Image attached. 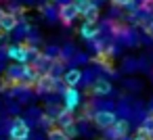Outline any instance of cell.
I'll return each mask as SVG.
<instances>
[{
    "mask_svg": "<svg viewBox=\"0 0 153 140\" xmlns=\"http://www.w3.org/2000/svg\"><path fill=\"white\" fill-rule=\"evenodd\" d=\"M34 88L38 92H57L59 90V77H53L51 73H42L34 82Z\"/></svg>",
    "mask_w": 153,
    "mask_h": 140,
    "instance_id": "1",
    "label": "cell"
},
{
    "mask_svg": "<svg viewBox=\"0 0 153 140\" xmlns=\"http://www.w3.org/2000/svg\"><path fill=\"white\" fill-rule=\"evenodd\" d=\"M9 138L11 140H27L30 138V125L25 123V119L17 117L13 121V125L9 127Z\"/></svg>",
    "mask_w": 153,
    "mask_h": 140,
    "instance_id": "2",
    "label": "cell"
},
{
    "mask_svg": "<svg viewBox=\"0 0 153 140\" xmlns=\"http://www.w3.org/2000/svg\"><path fill=\"white\" fill-rule=\"evenodd\" d=\"M115 113L113 111H97L94 115H92V121H94V125L97 127H101V130H109L113 123H115Z\"/></svg>",
    "mask_w": 153,
    "mask_h": 140,
    "instance_id": "3",
    "label": "cell"
},
{
    "mask_svg": "<svg viewBox=\"0 0 153 140\" xmlns=\"http://www.w3.org/2000/svg\"><path fill=\"white\" fill-rule=\"evenodd\" d=\"M57 15H59V21H61L63 25H71V23L76 21V17H78V11H76V7H74L71 2H65V4L59 7Z\"/></svg>",
    "mask_w": 153,
    "mask_h": 140,
    "instance_id": "4",
    "label": "cell"
},
{
    "mask_svg": "<svg viewBox=\"0 0 153 140\" xmlns=\"http://www.w3.org/2000/svg\"><path fill=\"white\" fill-rule=\"evenodd\" d=\"M7 57L17 61L19 65H25L30 59H27V46L25 44H15V46H9L7 48Z\"/></svg>",
    "mask_w": 153,
    "mask_h": 140,
    "instance_id": "5",
    "label": "cell"
},
{
    "mask_svg": "<svg viewBox=\"0 0 153 140\" xmlns=\"http://www.w3.org/2000/svg\"><path fill=\"white\" fill-rule=\"evenodd\" d=\"M128 130H130V123H128L126 119H115V123L107 130V132L111 134L109 140H122V138H126Z\"/></svg>",
    "mask_w": 153,
    "mask_h": 140,
    "instance_id": "6",
    "label": "cell"
},
{
    "mask_svg": "<svg viewBox=\"0 0 153 140\" xmlns=\"http://www.w3.org/2000/svg\"><path fill=\"white\" fill-rule=\"evenodd\" d=\"M109 92H111V84L103 77L94 80L92 86H88V94H92V96H107Z\"/></svg>",
    "mask_w": 153,
    "mask_h": 140,
    "instance_id": "7",
    "label": "cell"
},
{
    "mask_svg": "<svg viewBox=\"0 0 153 140\" xmlns=\"http://www.w3.org/2000/svg\"><path fill=\"white\" fill-rule=\"evenodd\" d=\"M63 98H65V111H76L78 107H80V94H78V90L76 88H65V92H63Z\"/></svg>",
    "mask_w": 153,
    "mask_h": 140,
    "instance_id": "8",
    "label": "cell"
},
{
    "mask_svg": "<svg viewBox=\"0 0 153 140\" xmlns=\"http://www.w3.org/2000/svg\"><path fill=\"white\" fill-rule=\"evenodd\" d=\"M80 82H82V71L78 67L63 71V84H65V88H76Z\"/></svg>",
    "mask_w": 153,
    "mask_h": 140,
    "instance_id": "9",
    "label": "cell"
},
{
    "mask_svg": "<svg viewBox=\"0 0 153 140\" xmlns=\"http://www.w3.org/2000/svg\"><path fill=\"white\" fill-rule=\"evenodd\" d=\"M17 25H19V17H15L11 13H4V17L0 19V34H11Z\"/></svg>",
    "mask_w": 153,
    "mask_h": 140,
    "instance_id": "10",
    "label": "cell"
},
{
    "mask_svg": "<svg viewBox=\"0 0 153 140\" xmlns=\"http://www.w3.org/2000/svg\"><path fill=\"white\" fill-rule=\"evenodd\" d=\"M84 21H86V25H94L97 21H99V17H101V11H99V4H92L84 15Z\"/></svg>",
    "mask_w": 153,
    "mask_h": 140,
    "instance_id": "11",
    "label": "cell"
},
{
    "mask_svg": "<svg viewBox=\"0 0 153 140\" xmlns=\"http://www.w3.org/2000/svg\"><path fill=\"white\" fill-rule=\"evenodd\" d=\"M71 4L76 7V11H78V15H84L92 4H94V0H71Z\"/></svg>",
    "mask_w": 153,
    "mask_h": 140,
    "instance_id": "12",
    "label": "cell"
},
{
    "mask_svg": "<svg viewBox=\"0 0 153 140\" xmlns=\"http://www.w3.org/2000/svg\"><path fill=\"white\" fill-rule=\"evenodd\" d=\"M80 34L86 38V40H97L99 38V27H92V25H82V29H80Z\"/></svg>",
    "mask_w": 153,
    "mask_h": 140,
    "instance_id": "13",
    "label": "cell"
},
{
    "mask_svg": "<svg viewBox=\"0 0 153 140\" xmlns=\"http://www.w3.org/2000/svg\"><path fill=\"white\" fill-rule=\"evenodd\" d=\"M46 134H48V140H67L65 134H63V130L57 127V125H53L51 130H46Z\"/></svg>",
    "mask_w": 153,
    "mask_h": 140,
    "instance_id": "14",
    "label": "cell"
},
{
    "mask_svg": "<svg viewBox=\"0 0 153 140\" xmlns=\"http://www.w3.org/2000/svg\"><path fill=\"white\" fill-rule=\"evenodd\" d=\"M40 125L46 127V130H51L55 125V117H51L48 113H40Z\"/></svg>",
    "mask_w": 153,
    "mask_h": 140,
    "instance_id": "15",
    "label": "cell"
},
{
    "mask_svg": "<svg viewBox=\"0 0 153 140\" xmlns=\"http://www.w3.org/2000/svg\"><path fill=\"white\" fill-rule=\"evenodd\" d=\"M140 130H145V132L153 134V113H151V115H147V117L143 119V123H140Z\"/></svg>",
    "mask_w": 153,
    "mask_h": 140,
    "instance_id": "16",
    "label": "cell"
},
{
    "mask_svg": "<svg viewBox=\"0 0 153 140\" xmlns=\"http://www.w3.org/2000/svg\"><path fill=\"white\" fill-rule=\"evenodd\" d=\"M132 140H153V136H151L149 132H145V130L138 127V130H136V136H134Z\"/></svg>",
    "mask_w": 153,
    "mask_h": 140,
    "instance_id": "17",
    "label": "cell"
},
{
    "mask_svg": "<svg viewBox=\"0 0 153 140\" xmlns=\"http://www.w3.org/2000/svg\"><path fill=\"white\" fill-rule=\"evenodd\" d=\"M134 2H136V0H113L115 7H124V9H126V7H132Z\"/></svg>",
    "mask_w": 153,
    "mask_h": 140,
    "instance_id": "18",
    "label": "cell"
},
{
    "mask_svg": "<svg viewBox=\"0 0 153 140\" xmlns=\"http://www.w3.org/2000/svg\"><path fill=\"white\" fill-rule=\"evenodd\" d=\"M143 11H153V0H145V2L140 4Z\"/></svg>",
    "mask_w": 153,
    "mask_h": 140,
    "instance_id": "19",
    "label": "cell"
},
{
    "mask_svg": "<svg viewBox=\"0 0 153 140\" xmlns=\"http://www.w3.org/2000/svg\"><path fill=\"white\" fill-rule=\"evenodd\" d=\"M113 32H115V34H126V27L120 25V23H113Z\"/></svg>",
    "mask_w": 153,
    "mask_h": 140,
    "instance_id": "20",
    "label": "cell"
},
{
    "mask_svg": "<svg viewBox=\"0 0 153 140\" xmlns=\"http://www.w3.org/2000/svg\"><path fill=\"white\" fill-rule=\"evenodd\" d=\"M145 32H147V34H149V36L153 38V21H149V25L145 27Z\"/></svg>",
    "mask_w": 153,
    "mask_h": 140,
    "instance_id": "21",
    "label": "cell"
},
{
    "mask_svg": "<svg viewBox=\"0 0 153 140\" xmlns=\"http://www.w3.org/2000/svg\"><path fill=\"white\" fill-rule=\"evenodd\" d=\"M4 13H7V11H4L2 7H0V19H2V17H4Z\"/></svg>",
    "mask_w": 153,
    "mask_h": 140,
    "instance_id": "22",
    "label": "cell"
},
{
    "mask_svg": "<svg viewBox=\"0 0 153 140\" xmlns=\"http://www.w3.org/2000/svg\"><path fill=\"white\" fill-rule=\"evenodd\" d=\"M107 140H109V138H107Z\"/></svg>",
    "mask_w": 153,
    "mask_h": 140,
    "instance_id": "23",
    "label": "cell"
}]
</instances>
